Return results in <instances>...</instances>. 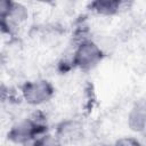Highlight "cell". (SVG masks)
Wrapping results in <instances>:
<instances>
[{"label":"cell","mask_w":146,"mask_h":146,"mask_svg":"<svg viewBox=\"0 0 146 146\" xmlns=\"http://www.w3.org/2000/svg\"><path fill=\"white\" fill-rule=\"evenodd\" d=\"M48 131L47 117L42 112H35L30 117L23 119L10 127L8 130V139L16 145L31 144L38 136Z\"/></svg>","instance_id":"cell-1"},{"label":"cell","mask_w":146,"mask_h":146,"mask_svg":"<svg viewBox=\"0 0 146 146\" xmlns=\"http://www.w3.org/2000/svg\"><path fill=\"white\" fill-rule=\"evenodd\" d=\"M103 48L92 39L86 38L76 41L75 48L72 54L71 64L83 72H88L97 67L104 59Z\"/></svg>","instance_id":"cell-2"},{"label":"cell","mask_w":146,"mask_h":146,"mask_svg":"<svg viewBox=\"0 0 146 146\" xmlns=\"http://www.w3.org/2000/svg\"><path fill=\"white\" fill-rule=\"evenodd\" d=\"M55 95V87L47 79L29 80L21 87L23 100L31 106H42Z\"/></svg>","instance_id":"cell-3"},{"label":"cell","mask_w":146,"mask_h":146,"mask_svg":"<svg viewBox=\"0 0 146 146\" xmlns=\"http://www.w3.org/2000/svg\"><path fill=\"white\" fill-rule=\"evenodd\" d=\"M56 137L60 140V143L64 145L73 144L83 138L84 135V128L82 122H80L76 119H66L60 121L55 129Z\"/></svg>","instance_id":"cell-4"},{"label":"cell","mask_w":146,"mask_h":146,"mask_svg":"<svg viewBox=\"0 0 146 146\" xmlns=\"http://www.w3.org/2000/svg\"><path fill=\"white\" fill-rule=\"evenodd\" d=\"M29 18V9L21 2L13 1L11 9L6 17V19L0 24V27H3L7 32H11L17 27H21Z\"/></svg>","instance_id":"cell-5"},{"label":"cell","mask_w":146,"mask_h":146,"mask_svg":"<svg viewBox=\"0 0 146 146\" xmlns=\"http://www.w3.org/2000/svg\"><path fill=\"white\" fill-rule=\"evenodd\" d=\"M128 128L135 133H144L146 129V106L143 100L137 102L130 108L127 117Z\"/></svg>","instance_id":"cell-6"},{"label":"cell","mask_w":146,"mask_h":146,"mask_svg":"<svg viewBox=\"0 0 146 146\" xmlns=\"http://www.w3.org/2000/svg\"><path fill=\"white\" fill-rule=\"evenodd\" d=\"M127 2L120 0H96L90 2L89 8L98 16H114L124 9Z\"/></svg>","instance_id":"cell-7"},{"label":"cell","mask_w":146,"mask_h":146,"mask_svg":"<svg viewBox=\"0 0 146 146\" xmlns=\"http://www.w3.org/2000/svg\"><path fill=\"white\" fill-rule=\"evenodd\" d=\"M31 146H63L60 140L56 137L54 132H44L38 136L32 143Z\"/></svg>","instance_id":"cell-8"},{"label":"cell","mask_w":146,"mask_h":146,"mask_svg":"<svg viewBox=\"0 0 146 146\" xmlns=\"http://www.w3.org/2000/svg\"><path fill=\"white\" fill-rule=\"evenodd\" d=\"M113 146H143V144L140 143L139 139H137L136 137L132 136H125V137H121L119 138Z\"/></svg>","instance_id":"cell-9"},{"label":"cell","mask_w":146,"mask_h":146,"mask_svg":"<svg viewBox=\"0 0 146 146\" xmlns=\"http://www.w3.org/2000/svg\"><path fill=\"white\" fill-rule=\"evenodd\" d=\"M13 6L11 0H0V24L6 19Z\"/></svg>","instance_id":"cell-10"},{"label":"cell","mask_w":146,"mask_h":146,"mask_svg":"<svg viewBox=\"0 0 146 146\" xmlns=\"http://www.w3.org/2000/svg\"><path fill=\"white\" fill-rule=\"evenodd\" d=\"M98 146H107V145H98Z\"/></svg>","instance_id":"cell-11"}]
</instances>
